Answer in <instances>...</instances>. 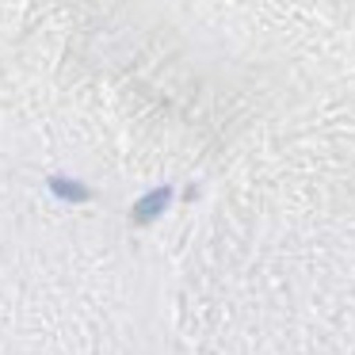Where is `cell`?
Here are the masks:
<instances>
[{"label":"cell","mask_w":355,"mask_h":355,"mask_svg":"<svg viewBox=\"0 0 355 355\" xmlns=\"http://www.w3.org/2000/svg\"><path fill=\"white\" fill-rule=\"evenodd\" d=\"M168 202H172V187H157V191L141 195V199L134 202V225H149L153 218H161Z\"/></svg>","instance_id":"6da1fadb"},{"label":"cell","mask_w":355,"mask_h":355,"mask_svg":"<svg viewBox=\"0 0 355 355\" xmlns=\"http://www.w3.org/2000/svg\"><path fill=\"white\" fill-rule=\"evenodd\" d=\"M46 187H50V191H54L62 202H88V199H92V187L80 184V180H69V176H50Z\"/></svg>","instance_id":"7a4b0ae2"}]
</instances>
